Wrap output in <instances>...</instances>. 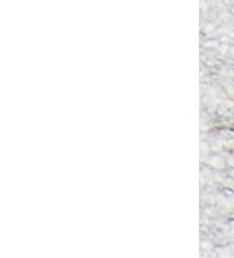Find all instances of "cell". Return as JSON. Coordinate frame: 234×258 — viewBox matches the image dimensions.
<instances>
[]
</instances>
